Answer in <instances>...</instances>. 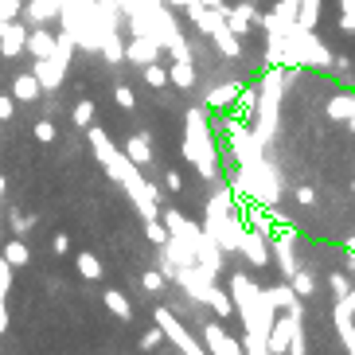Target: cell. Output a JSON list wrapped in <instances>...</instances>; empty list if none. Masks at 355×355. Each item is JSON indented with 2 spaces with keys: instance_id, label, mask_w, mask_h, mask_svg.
<instances>
[{
  "instance_id": "26",
  "label": "cell",
  "mask_w": 355,
  "mask_h": 355,
  "mask_svg": "<svg viewBox=\"0 0 355 355\" xmlns=\"http://www.w3.org/2000/svg\"><path fill=\"white\" fill-rule=\"evenodd\" d=\"M78 273H83V282H102V261L90 250H83L78 254Z\"/></svg>"
},
{
  "instance_id": "24",
  "label": "cell",
  "mask_w": 355,
  "mask_h": 355,
  "mask_svg": "<svg viewBox=\"0 0 355 355\" xmlns=\"http://www.w3.org/2000/svg\"><path fill=\"white\" fill-rule=\"evenodd\" d=\"M207 309H215L219 313V320H227V316H234V301H230V293L227 289H219V285H211L207 289Z\"/></svg>"
},
{
  "instance_id": "36",
  "label": "cell",
  "mask_w": 355,
  "mask_h": 355,
  "mask_svg": "<svg viewBox=\"0 0 355 355\" xmlns=\"http://www.w3.org/2000/svg\"><path fill=\"white\" fill-rule=\"evenodd\" d=\"M24 0H0V20H20Z\"/></svg>"
},
{
  "instance_id": "30",
  "label": "cell",
  "mask_w": 355,
  "mask_h": 355,
  "mask_svg": "<svg viewBox=\"0 0 355 355\" xmlns=\"http://www.w3.org/2000/svg\"><path fill=\"white\" fill-rule=\"evenodd\" d=\"M145 234H148L153 246H164V242H168V227L160 219H145Z\"/></svg>"
},
{
  "instance_id": "28",
  "label": "cell",
  "mask_w": 355,
  "mask_h": 355,
  "mask_svg": "<svg viewBox=\"0 0 355 355\" xmlns=\"http://www.w3.org/2000/svg\"><path fill=\"white\" fill-rule=\"evenodd\" d=\"M74 125H78V129H90V125H94V102H90V98H83V102H78V105H74Z\"/></svg>"
},
{
  "instance_id": "33",
  "label": "cell",
  "mask_w": 355,
  "mask_h": 355,
  "mask_svg": "<svg viewBox=\"0 0 355 355\" xmlns=\"http://www.w3.org/2000/svg\"><path fill=\"white\" fill-rule=\"evenodd\" d=\"M32 137H35V141H43V145H51V141H55V125L43 117V121H35V125H32Z\"/></svg>"
},
{
  "instance_id": "29",
  "label": "cell",
  "mask_w": 355,
  "mask_h": 355,
  "mask_svg": "<svg viewBox=\"0 0 355 355\" xmlns=\"http://www.w3.org/2000/svg\"><path fill=\"white\" fill-rule=\"evenodd\" d=\"M141 71H145V83L153 86V90H164V86H168V71H164V67L148 63V67H141Z\"/></svg>"
},
{
  "instance_id": "11",
  "label": "cell",
  "mask_w": 355,
  "mask_h": 355,
  "mask_svg": "<svg viewBox=\"0 0 355 355\" xmlns=\"http://www.w3.org/2000/svg\"><path fill=\"white\" fill-rule=\"evenodd\" d=\"M24 43H28V24L24 20H0V55H4V59L24 55Z\"/></svg>"
},
{
  "instance_id": "40",
  "label": "cell",
  "mask_w": 355,
  "mask_h": 355,
  "mask_svg": "<svg viewBox=\"0 0 355 355\" xmlns=\"http://www.w3.org/2000/svg\"><path fill=\"white\" fill-rule=\"evenodd\" d=\"M32 223L35 219H28V215H12V230H16V234H28V230H32Z\"/></svg>"
},
{
  "instance_id": "35",
  "label": "cell",
  "mask_w": 355,
  "mask_h": 355,
  "mask_svg": "<svg viewBox=\"0 0 355 355\" xmlns=\"http://www.w3.org/2000/svg\"><path fill=\"white\" fill-rule=\"evenodd\" d=\"M160 344H164V332H160L157 324H153V328H148V332L141 336V347H145V352H157Z\"/></svg>"
},
{
  "instance_id": "43",
  "label": "cell",
  "mask_w": 355,
  "mask_h": 355,
  "mask_svg": "<svg viewBox=\"0 0 355 355\" xmlns=\"http://www.w3.org/2000/svg\"><path fill=\"white\" fill-rule=\"evenodd\" d=\"M164 188H168V191H184V180H180V172H168V176H164Z\"/></svg>"
},
{
  "instance_id": "48",
  "label": "cell",
  "mask_w": 355,
  "mask_h": 355,
  "mask_svg": "<svg viewBox=\"0 0 355 355\" xmlns=\"http://www.w3.org/2000/svg\"><path fill=\"white\" fill-rule=\"evenodd\" d=\"M0 239H4V227H0Z\"/></svg>"
},
{
  "instance_id": "6",
  "label": "cell",
  "mask_w": 355,
  "mask_h": 355,
  "mask_svg": "<svg viewBox=\"0 0 355 355\" xmlns=\"http://www.w3.org/2000/svg\"><path fill=\"white\" fill-rule=\"evenodd\" d=\"M246 223V219H242ZM239 254L246 261H250L254 270H261V266H270V239L261 234V230H254V227H242V234H239Z\"/></svg>"
},
{
  "instance_id": "42",
  "label": "cell",
  "mask_w": 355,
  "mask_h": 355,
  "mask_svg": "<svg viewBox=\"0 0 355 355\" xmlns=\"http://www.w3.org/2000/svg\"><path fill=\"white\" fill-rule=\"evenodd\" d=\"M242 110H258V90H242Z\"/></svg>"
},
{
  "instance_id": "46",
  "label": "cell",
  "mask_w": 355,
  "mask_h": 355,
  "mask_svg": "<svg viewBox=\"0 0 355 355\" xmlns=\"http://www.w3.org/2000/svg\"><path fill=\"white\" fill-rule=\"evenodd\" d=\"M168 8H184V0H164Z\"/></svg>"
},
{
  "instance_id": "27",
  "label": "cell",
  "mask_w": 355,
  "mask_h": 355,
  "mask_svg": "<svg viewBox=\"0 0 355 355\" xmlns=\"http://www.w3.org/2000/svg\"><path fill=\"white\" fill-rule=\"evenodd\" d=\"M242 94V86L239 83H227V86H215V90H211L207 94V105H230L234 102V98Z\"/></svg>"
},
{
  "instance_id": "1",
  "label": "cell",
  "mask_w": 355,
  "mask_h": 355,
  "mask_svg": "<svg viewBox=\"0 0 355 355\" xmlns=\"http://www.w3.org/2000/svg\"><path fill=\"white\" fill-rule=\"evenodd\" d=\"M86 137H90V153H94V160L110 172L114 184L125 188L129 203L141 211V219H157V215H160V191H157V184H148V180L141 176V168H137L133 160H129L125 153L105 137V129L90 125V129H86Z\"/></svg>"
},
{
  "instance_id": "44",
  "label": "cell",
  "mask_w": 355,
  "mask_h": 355,
  "mask_svg": "<svg viewBox=\"0 0 355 355\" xmlns=\"http://www.w3.org/2000/svg\"><path fill=\"white\" fill-rule=\"evenodd\" d=\"M51 250H55V254H67V250H71V239H67V234H55V239H51Z\"/></svg>"
},
{
  "instance_id": "34",
  "label": "cell",
  "mask_w": 355,
  "mask_h": 355,
  "mask_svg": "<svg viewBox=\"0 0 355 355\" xmlns=\"http://www.w3.org/2000/svg\"><path fill=\"white\" fill-rule=\"evenodd\" d=\"M242 355H273V352L266 347V340H258V336H246V340H242Z\"/></svg>"
},
{
  "instance_id": "5",
  "label": "cell",
  "mask_w": 355,
  "mask_h": 355,
  "mask_svg": "<svg viewBox=\"0 0 355 355\" xmlns=\"http://www.w3.org/2000/svg\"><path fill=\"white\" fill-rule=\"evenodd\" d=\"M153 320H157V328L164 332L168 344H176L184 355H207V347L196 344V336H191L188 328L176 320V313H172V309H157V313H153Z\"/></svg>"
},
{
  "instance_id": "12",
  "label": "cell",
  "mask_w": 355,
  "mask_h": 355,
  "mask_svg": "<svg viewBox=\"0 0 355 355\" xmlns=\"http://www.w3.org/2000/svg\"><path fill=\"white\" fill-rule=\"evenodd\" d=\"M297 324H301V316H289V313H285L282 320H273L266 347H270L273 355H289V340H293V328H297Z\"/></svg>"
},
{
  "instance_id": "45",
  "label": "cell",
  "mask_w": 355,
  "mask_h": 355,
  "mask_svg": "<svg viewBox=\"0 0 355 355\" xmlns=\"http://www.w3.org/2000/svg\"><path fill=\"white\" fill-rule=\"evenodd\" d=\"M184 4H203V8H223L227 12V0H184Z\"/></svg>"
},
{
  "instance_id": "15",
  "label": "cell",
  "mask_w": 355,
  "mask_h": 355,
  "mask_svg": "<svg viewBox=\"0 0 355 355\" xmlns=\"http://www.w3.org/2000/svg\"><path fill=\"white\" fill-rule=\"evenodd\" d=\"M59 8H63V0H24V20L28 24H47L59 16Z\"/></svg>"
},
{
  "instance_id": "23",
  "label": "cell",
  "mask_w": 355,
  "mask_h": 355,
  "mask_svg": "<svg viewBox=\"0 0 355 355\" xmlns=\"http://www.w3.org/2000/svg\"><path fill=\"white\" fill-rule=\"evenodd\" d=\"M168 83L180 86V90H191L196 86V67H191V59H176V63L168 67Z\"/></svg>"
},
{
  "instance_id": "25",
  "label": "cell",
  "mask_w": 355,
  "mask_h": 355,
  "mask_svg": "<svg viewBox=\"0 0 355 355\" xmlns=\"http://www.w3.org/2000/svg\"><path fill=\"white\" fill-rule=\"evenodd\" d=\"M289 285H293V293L301 297V301H309V297H316V282H313V273L309 270H297L289 277Z\"/></svg>"
},
{
  "instance_id": "18",
  "label": "cell",
  "mask_w": 355,
  "mask_h": 355,
  "mask_svg": "<svg viewBox=\"0 0 355 355\" xmlns=\"http://www.w3.org/2000/svg\"><path fill=\"white\" fill-rule=\"evenodd\" d=\"M98 51L110 59V63H125V47H121V40H117V28L110 24V28H102V43H98Z\"/></svg>"
},
{
  "instance_id": "17",
  "label": "cell",
  "mask_w": 355,
  "mask_h": 355,
  "mask_svg": "<svg viewBox=\"0 0 355 355\" xmlns=\"http://www.w3.org/2000/svg\"><path fill=\"white\" fill-rule=\"evenodd\" d=\"M328 117L344 121L347 129H355V94H332L328 98Z\"/></svg>"
},
{
  "instance_id": "20",
  "label": "cell",
  "mask_w": 355,
  "mask_h": 355,
  "mask_svg": "<svg viewBox=\"0 0 355 355\" xmlns=\"http://www.w3.org/2000/svg\"><path fill=\"white\" fill-rule=\"evenodd\" d=\"M0 258L8 261L12 270H20V266H28V261H32V250H28V242H24V239H12V242H4V246H0Z\"/></svg>"
},
{
  "instance_id": "14",
  "label": "cell",
  "mask_w": 355,
  "mask_h": 355,
  "mask_svg": "<svg viewBox=\"0 0 355 355\" xmlns=\"http://www.w3.org/2000/svg\"><path fill=\"white\" fill-rule=\"evenodd\" d=\"M223 16H227V28L242 40V35H250V24L258 20V8L254 4H227Z\"/></svg>"
},
{
  "instance_id": "2",
  "label": "cell",
  "mask_w": 355,
  "mask_h": 355,
  "mask_svg": "<svg viewBox=\"0 0 355 355\" xmlns=\"http://www.w3.org/2000/svg\"><path fill=\"white\" fill-rule=\"evenodd\" d=\"M230 301H234V316H242L246 324V336H258V340H270V328L277 320L273 304L266 301V289L254 285L246 273H230Z\"/></svg>"
},
{
  "instance_id": "16",
  "label": "cell",
  "mask_w": 355,
  "mask_h": 355,
  "mask_svg": "<svg viewBox=\"0 0 355 355\" xmlns=\"http://www.w3.org/2000/svg\"><path fill=\"white\" fill-rule=\"evenodd\" d=\"M121 153H125L129 160H133L137 168H148L153 164V141H148V133H133L125 141V148H121Z\"/></svg>"
},
{
  "instance_id": "13",
  "label": "cell",
  "mask_w": 355,
  "mask_h": 355,
  "mask_svg": "<svg viewBox=\"0 0 355 355\" xmlns=\"http://www.w3.org/2000/svg\"><path fill=\"white\" fill-rule=\"evenodd\" d=\"M266 301L273 304V313H289V316H301V297L293 293L289 282L273 285V289H266Z\"/></svg>"
},
{
  "instance_id": "32",
  "label": "cell",
  "mask_w": 355,
  "mask_h": 355,
  "mask_svg": "<svg viewBox=\"0 0 355 355\" xmlns=\"http://www.w3.org/2000/svg\"><path fill=\"white\" fill-rule=\"evenodd\" d=\"M328 285H332L336 301H340V297H347V293H352V277H347V273H332V277H328Z\"/></svg>"
},
{
  "instance_id": "8",
  "label": "cell",
  "mask_w": 355,
  "mask_h": 355,
  "mask_svg": "<svg viewBox=\"0 0 355 355\" xmlns=\"http://www.w3.org/2000/svg\"><path fill=\"white\" fill-rule=\"evenodd\" d=\"M203 347H207V355H242V340H234L219 320L203 328Z\"/></svg>"
},
{
  "instance_id": "39",
  "label": "cell",
  "mask_w": 355,
  "mask_h": 355,
  "mask_svg": "<svg viewBox=\"0 0 355 355\" xmlns=\"http://www.w3.org/2000/svg\"><path fill=\"white\" fill-rule=\"evenodd\" d=\"M12 114H16V98L0 94V125H4V121H12Z\"/></svg>"
},
{
  "instance_id": "41",
  "label": "cell",
  "mask_w": 355,
  "mask_h": 355,
  "mask_svg": "<svg viewBox=\"0 0 355 355\" xmlns=\"http://www.w3.org/2000/svg\"><path fill=\"white\" fill-rule=\"evenodd\" d=\"M297 203H301V207H313V203H316V191H313V188H297Z\"/></svg>"
},
{
  "instance_id": "38",
  "label": "cell",
  "mask_w": 355,
  "mask_h": 355,
  "mask_svg": "<svg viewBox=\"0 0 355 355\" xmlns=\"http://www.w3.org/2000/svg\"><path fill=\"white\" fill-rule=\"evenodd\" d=\"M141 285H145L148 293H160V289H164V273H160V270H148L145 277H141Z\"/></svg>"
},
{
  "instance_id": "19",
  "label": "cell",
  "mask_w": 355,
  "mask_h": 355,
  "mask_svg": "<svg viewBox=\"0 0 355 355\" xmlns=\"http://www.w3.org/2000/svg\"><path fill=\"white\" fill-rule=\"evenodd\" d=\"M40 94H43V86H40L35 74H20V78L12 83V98H16V102H40Z\"/></svg>"
},
{
  "instance_id": "3",
  "label": "cell",
  "mask_w": 355,
  "mask_h": 355,
  "mask_svg": "<svg viewBox=\"0 0 355 355\" xmlns=\"http://www.w3.org/2000/svg\"><path fill=\"white\" fill-rule=\"evenodd\" d=\"M219 153H215V141H211V125H207V114L191 105L184 114V160L196 168L203 180H219Z\"/></svg>"
},
{
  "instance_id": "21",
  "label": "cell",
  "mask_w": 355,
  "mask_h": 355,
  "mask_svg": "<svg viewBox=\"0 0 355 355\" xmlns=\"http://www.w3.org/2000/svg\"><path fill=\"white\" fill-rule=\"evenodd\" d=\"M102 301H105V309H110L117 320H125V324L133 320V304H129V297H125L121 289H105V293H102Z\"/></svg>"
},
{
  "instance_id": "4",
  "label": "cell",
  "mask_w": 355,
  "mask_h": 355,
  "mask_svg": "<svg viewBox=\"0 0 355 355\" xmlns=\"http://www.w3.org/2000/svg\"><path fill=\"white\" fill-rule=\"evenodd\" d=\"M246 223L234 219V211H230V191L223 188L219 196H211L207 203V219H203V234H207L219 250H239V234Z\"/></svg>"
},
{
  "instance_id": "37",
  "label": "cell",
  "mask_w": 355,
  "mask_h": 355,
  "mask_svg": "<svg viewBox=\"0 0 355 355\" xmlns=\"http://www.w3.org/2000/svg\"><path fill=\"white\" fill-rule=\"evenodd\" d=\"M114 102L121 105V110H133V102H137V98H133V90H129V86L121 83V86H114Z\"/></svg>"
},
{
  "instance_id": "22",
  "label": "cell",
  "mask_w": 355,
  "mask_h": 355,
  "mask_svg": "<svg viewBox=\"0 0 355 355\" xmlns=\"http://www.w3.org/2000/svg\"><path fill=\"white\" fill-rule=\"evenodd\" d=\"M24 51L32 55V59H47V55H55V35L51 32H28Z\"/></svg>"
},
{
  "instance_id": "10",
  "label": "cell",
  "mask_w": 355,
  "mask_h": 355,
  "mask_svg": "<svg viewBox=\"0 0 355 355\" xmlns=\"http://www.w3.org/2000/svg\"><path fill=\"white\" fill-rule=\"evenodd\" d=\"M32 74L40 78L43 90H59L67 78V59H59V55H47V59H32Z\"/></svg>"
},
{
  "instance_id": "49",
  "label": "cell",
  "mask_w": 355,
  "mask_h": 355,
  "mask_svg": "<svg viewBox=\"0 0 355 355\" xmlns=\"http://www.w3.org/2000/svg\"><path fill=\"white\" fill-rule=\"evenodd\" d=\"M352 191H355V184H352Z\"/></svg>"
},
{
  "instance_id": "47",
  "label": "cell",
  "mask_w": 355,
  "mask_h": 355,
  "mask_svg": "<svg viewBox=\"0 0 355 355\" xmlns=\"http://www.w3.org/2000/svg\"><path fill=\"white\" fill-rule=\"evenodd\" d=\"M4 188H8V184H4V176H0V199H4Z\"/></svg>"
},
{
  "instance_id": "31",
  "label": "cell",
  "mask_w": 355,
  "mask_h": 355,
  "mask_svg": "<svg viewBox=\"0 0 355 355\" xmlns=\"http://www.w3.org/2000/svg\"><path fill=\"white\" fill-rule=\"evenodd\" d=\"M340 28L355 32V0H340Z\"/></svg>"
},
{
  "instance_id": "9",
  "label": "cell",
  "mask_w": 355,
  "mask_h": 355,
  "mask_svg": "<svg viewBox=\"0 0 355 355\" xmlns=\"http://www.w3.org/2000/svg\"><path fill=\"white\" fill-rule=\"evenodd\" d=\"M160 51H164V43L157 40V35H133L125 47V63L133 67H148V63H157Z\"/></svg>"
},
{
  "instance_id": "7",
  "label": "cell",
  "mask_w": 355,
  "mask_h": 355,
  "mask_svg": "<svg viewBox=\"0 0 355 355\" xmlns=\"http://www.w3.org/2000/svg\"><path fill=\"white\" fill-rule=\"evenodd\" d=\"M176 282H180V289L188 293V301H196V304L207 301V289L215 285V282H211V273L203 270V266H196V261H191V266H180Z\"/></svg>"
}]
</instances>
